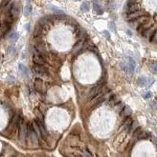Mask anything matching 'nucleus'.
<instances>
[{"label": "nucleus", "instance_id": "f257e3e1", "mask_svg": "<svg viewBox=\"0 0 157 157\" xmlns=\"http://www.w3.org/2000/svg\"><path fill=\"white\" fill-rule=\"evenodd\" d=\"M120 66L123 70H124L125 72H127L129 74H131L135 69L136 63L133 59L127 57L123 62L120 63Z\"/></svg>", "mask_w": 157, "mask_h": 157}, {"label": "nucleus", "instance_id": "f03ea898", "mask_svg": "<svg viewBox=\"0 0 157 157\" xmlns=\"http://www.w3.org/2000/svg\"><path fill=\"white\" fill-rule=\"evenodd\" d=\"M28 136V126L27 123L21 119L19 125V138L22 141H25Z\"/></svg>", "mask_w": 157, "mask_h": 157}, {"label": "nucleus", "instance_id": "7ed1b4c3", "mask_svg": "<svg viewBox=\"0 0 157 157\" xmlns=\"http://www.w3.org/2000/svg\"><path fill=\"white\" fill-rule=\"evenodd\" d=\"M32 71L38 75L45 76V75L48 74V69L46 67H44L43 66H39V65L35 64V66H32Z\"/></svg>", "mask_w": 157, "mask_h": 157}, {"label": "nucleus", "instance_id": "20e7f679", "mask_svg": "<svg viewBox=\"0 0 157 157\" xmlns=\"http://www.w3.org/2000/svg\"><path fill=\"white\" fill-rule=\"evenodd\" d=\"M144 14L141 10H138V11H135V12H132V13H129V14H127V21H129V22H132L134 21V20L138 19V18L143 16Z\"/></svg>", "mask_w": 157, "mask_h": 157}, {"label": "nucleus", "instance_id": "39448f33", "mask_svg": "<svg viewBox=\"0 0 157 157\" xmlns=\"http://www.w3.org/2000/svg\"><path fill=\"white\" fill-rule=\"evenodd\" d=\"M28 137L31 141L33 144H35V145L38 144V136H37L36 133L35 132L31 124L28 126Z\"/></svg>", "mask_w": 157, "mask_h": 157}, {"label": "nucleus", "instance_id": "423d86ee", "mask_svg": "<svg viewBox=\"0 0 157 157\" xmlns=\"http://www.w3.org/2000/svg\"><path fill=\"white\" fill-rule=\"evenodd\" d=\"M154 82V79L152 77H148V78H146V77H140L139 80H138V85L139 86L141 87H145V86H149L151 85H152Z\"/></svg>", "mask_w": 157, "mask_h": 157}, {"label": "nucleus", "instance_id": "0eeeda50", "mask_svg": "<svg viewBox=\"0 0 157 157\" xmlns=\"http://www.w3.org/2000/svg\"><path fill=\"white\" fill-rule=\"evenodd\" d=\"M19 7L17 6V3H12L11 6H10V10L8 12V14L10 15V17L13 18V19H15L18 17L19 15Z\"/></svg>", "mask_w": 157, "mask_h": 157}, {"label": "nucleus", "instance_id": "6e6552de", "mask_svg": "<svg viewBox=\"0 0 157 157\" xmlns=\"http://www.w3.org/2000/svg\"><path fill=\"white\" fill-rule=\"evenodd\" d=\"M101 91H102V85H97V86L94 87L90 90V92L89 93V96H88L89 100L94 99L96 96H97L98 95H100V93L101 92Z\"/></svg>", "mask_w": 157, "mask_h": 157}, {"label": "nucleus", "instance_id": "1a4fd4ad", "mask_svg": "<svg viewBox=\"0 0 157 157\" xmlns=\"http://www.w3.org/2000/svg\"><path fill=\"white\" fill-rule=\"evenodd\" d=\"M32 61L35 65H39V66H43L46 63V61H45L44 58L43 57V55H39V54L34 55L32 57Z\"/></svg>", "mask_w": 157, "mask_h": 157}, {"label": "nucleus", "instance_id": "9d476101", "mask_svg": "<svg viewBox=\"0 0 157 157\" xmlns=\"http://www.w3.org/2000/svg\"><path fill=\"white\" fill-rule=\"evenodd\" d=\"M155 31H156V28H155V27H151V28H149L148 29H147L146 31H145L141 35L143 36V37H145V38H146V39H148V40H152V38L153 37V36H154V34H155Z\"/></svg>", "mask_w": 157, "mask_h": 157}, {"label": "nucleus", "instance_id": "9b49d317", "mask_svg": "<svg viewBox=\"0 0 157 157\" xmlns=\"http://www.w3.org/2000/svg\"><path fill=\"white\" fill-rule=\"evenodd\" d=\"M84 40L83 39V40H80V41H78V43L72 49V53L74 55H78V53H80V51H81L83 49V47H84Z\"/></svg>", "mask_w": 157, "mask_h": 157}, {"label": "nucleus", "instance_id": "f8f14e48", "mask_svg": "<svg viewBox=\"0 0 157 157\" xmlns=\"http://www.w3.org/2000/svg\"><path fill=\"white\" fill-rule=\"evenodd\" d=\"M148 21V18L146 16H144V15H143V16L140 17V18H138V19L134 20V21H132V23H133V25L138 28L140 25H141L142 24H144L145 22H146V21Z\"/></svg>", "mask_w": 157, "mask_h": 157}, {"label": "nucleus", "instance_id": "ddd939ff", "mask_svg": "<svg viewBox=\"0 0 157 157\" xmlns=\"http://www.w3.org/2000/svg\"><path fill=\"white\" fill-rule=\"evenodd\" d=\"M152 26V23H151V22H149V21H148L145 22L144 24H142L141 25H140V26L137 28V30H138V32L139 33L142 34L145 31H146L147 29H148V28H151Z\"/></svg>", "mask_w": 157, "mask_h": 157}, {"label": "nucleus", "instance_id": "4468645a", "mask_svg": "<svg viewBox=\"0 0 157 157\" xmlns=\"http://www.w3.org/2000/svg\"><path fill=\"white\" fill-rule=\"evenodd\" d=\"M35 121L37 122V123L38 124L39 126V128H40V130H41V133H42V137H47V129L44 126V123L43 121H39L38 119H35Z\"/></svg>", "mask_w": 157, "mask_h": 157}, {"label": "nucleus", "instance_id": "2eb2a0df", "mask_svg": "<svg viewBox=\"0 0 157 157\" xmlns=\"http://www.w3.org/2000/svg\"><path fill=\"white\" fill-rule=\"evenodd\" d=\"M21 120V116H20V114H19L18 113H17V114H15L14 116L13 117V119H12L10 124H11L14 128H16V127L19 126Z\"/></svg>", "mask_w": 157, "mask_h": 157}, {"label": "nucleus", "instance_id": "dca6fc26", "mask_svg": "<svg viewBox=\"0 0 157 157\" xmlns=\"http://www.w3.org/2000/svg\"><path fill=\"white\" fill-rule=\"evenodd\" d=\"M131 113H132L131 109L128 106H126L122 109V111L120 112V116L124 117V118H128L131 114Z\"/></svg>", "mask_w": 157, "mask_h": 157}, {"label": "nucleus", "instance_id": "f3484780", "mask_svg": "<svg viewBox=\"0 0 157 157\" xmlns=\"http://www.w3.org/2000/svg\"><path fill=\"white\" fill-rule=\"evenodd\" d=\"M35 89L37 92H42L43 89V81L39 78H36L35 82H34Z\"/></svg>", "mask_w": 157, "mask_h": 157}, {"label": "nucleus", "instance_id": "a211bd4d", "mask_svg": "<svg viewBox=\"0 0 157 157\" xmlns=\"http://www.w3.org/2000/svg\"><path fill=\"white\" fill-rule=\"evenodd\" d=\"M132 119H130V118H127V119H126V121L123 123V128H124V130L125 131H128V132H130V126H131V125H132Z\"/></svg>", "mask_w": 157, "mask_h": 157}, {"label": "nucleus", "instance_id": "6ab92c4d", "mask_svg": "<svg viewBox=\"0 0 157 157\" xmlns=\"http://www.w3.org/2000/svg\"><path fill=\"white\" fill-rule=\"evenodd\" d=\"M31 125H32V127H33L35 132L36 134H37V136H38V137H42L41 130H40V128H39V126H38V124L37 123V122H36L35 120H34V121L32 122Z\"/></svg>", "mask_w": 157, "mask_h": 157}, {"label": "nucleus", "instance_id": "aec40b11", "mask_svg": "<svg viewBox=\"0 0 157 157\" xmlns=\"http://www.w3.org/2000/svg\"><path fill=\"white\" fill-rule=\"evenodd\" d=\"M35 49L38 51V54L41 55H43L46 53V48H45L44 45H43V44H38L35 47Z\"/></svg>", "mask_w": 157, "mask_h": 157}, {"label": "nucleus", "instance_id": "412c9836", "mask_svg": "<svg viewBox=\"0 0 157 157\" xmlns=\"http://www.w3.org/2000/svg\"><path fill=\"white\" fill-rule=\"evenodd\" d=\"M94 10L95 11V13L98 15H101L103 14V10L101 7V6L97 3H94Z\"/></svg>", "mask_w": 157, "mask_h": 157}, {"label": "nucleus", "instance_id": "4be33fe9", "mask_svg": "<svg viewBox=\"0 0 157 157\" xmlns=\"http://www.w3.org/2000/svg\"><path fill=\"white\" fill-rule=\"evenodd\" d=\"M18 69H19V71L21 72V73L23 76H24V77H27V76H28V69H27V68H26L23 64H19Z\"/></svg>", "mask_w": 157, "mask_h": 157}, {"label": "nucleus", "instance_id": "5701e85b", "mask_svg": "<svg viewBox=\"0 0 157 157\" xmlns=\"http://www.w3.org/2000/svg\"><path fill=\"white\" fill-rule=\"evenodd\" d=\"M8 38H9L10 41H11V42H16V41L18 40L19 35H18V33H17V32H13V33H11V34L9 36Z\"/></svg>", "mask_w": 157, "mask_h": 157}, {"label": "nucleus", "instance_id": "b1692460", "mask_svg": "<svg viewBox=\"0 0 157 157\" xmlns=\"http://www.w3.org/2000/svg\"><path fill=\"white\" fill-rule=\"evenodd\" d=\"M80 9H81V10L83 11V12H87V11H89V10H90V3H89L88 2H83V3L81 4Z\"/></svg>", "mask_w": 157, "mask_h": 157}, {"label": "nucleus", "instance_id": "393cba45", "mask_svg": "<svg viewBox=\"0 0 157 157\" xmlns=\"http://www.w3.org/2000/svg\"><path fill=\"white\" fill-rule=\"evenodd\" d=\"M41 31H42V25L38 24L35 27V29H34V35L35 36H39V34L41 33Z\"/></svg>", "mask_w": 157, "mask_h": 157}, {"label": "nucleus", "instance_id": "a878e982", "mask_svg": "<svg viewBox=\"0 0 157 157\" xmlns=\"http://www.w3.org/2000/svg\"><path fill=\"white\" fill-rule=\"evenodd\" d=\"M31 11H32L31 7L30 5H27L25 7V8H24V16H26V17L29 16L31 14Z\"/></svg>", "mask_w": 157, "mask_h": 157}, {"label": "nucleus", "instance_id": "bb28decb", "mask_svg": "<svg viewBox=\"0 0 157 157\" xmlns=\"http://www.w3.org/2000/svg\"><path fill=\"white\" fill-rule=\"evenodd\" d=\"M16 52V48L13 46H10L7 49H6V53L9 55H14V53Z\"/></svg>", "mask_w": 157, "mask_h": 157}, {"label": "nucleus", "instance_id": "cd10ccee", "mask_svg": "<svg viewBox=\"0 0 157 157\" xmlns=\"http://www.w3.org/2000/svg\"><path fill=\"white\" fill-rule=\"evenodd\" d=\"M139 126H138V122L137 121H134V122H133L132 123V125H131V126H130V132H132V133H134L138 128Z\"/></svg>", "mask_w": 157, "mask_h": 157}, {"label": "nucleus", "instance_id": "c85d7f7f", "mask_svg": "<svg viewBox=\"0 0 157 157\" xmlns=\"http://www.w3.org/2000/svg\"><path fill=\"white\" fill-rule=\"evenodd\" d=\"M149 69L152 73H157V63H152L149 66Z\"/></svg>", "mask_w": 157, "mask_h": 157}, {"label": "nucleus", "instance_id": "c756f323", "mask_svg": "<svg viewBox=\"0 0 157 157\" xmlns=\"http://www.w3.org/2000/svg\"><path fill=\"white\" fill-rule=\"evenodd\" d=\"M148 137V133H146V132H141V133L138 136V138L141 140V139H145Z\"/></svg>", "mask_w": 157, "mask_h": 157}, {"label": "nucleus", "instance_id": "7c9ffc66", "mask_svg": "<svg viewBox=\"0 0 157 157\" xmlns=\"http://www.w3.org/2000/svg\"><path fill=\"white\" fill-rule=\"evenodd\" d=\"M36 118H37L36 119H38L39 121H43V115L41 112H39V111L36 112Z\"/></svg>", "mask_w": 157, "mask_h": 157}, {"label": "nucleus", "instance_id": "2f4dec72", "mask_svg": "<svg viewBox=\"0 0 157 157\" xmlns=\"http://www.w3.org/2000/svg\"><path fill=\"white\" fill-rule=\"evenodd\" d=\"M152 94L151 92H145V93L143 95V97H144L145 99H149V98L152 97Z\"/></svg>", "mask_w": 157, "mask_h": 157}, {"label": "nucleus", "instance_id": "473e14b6", "mask_svg": "<svg viewBox=\"0 0 157 157\" xmlns=\"http://www.w3.org/2000/svg\"><path fill=\"white\" fill-rule=\"evenodd\" d=\"M151 41H152V42H154V43H156V44H157V29H156V31H155V34H154L153 37L152 38Z\"/></svg>", "mask_w": 157, "mask_h": 157}, {"label": "nucleus", "instance_id": "72a5a7b5", "mask_svg": "<svg viewBox=\"0 0 157 157\" xmlns=\"http://www.w3.org/2000/svg\"><path fill=\"white\" fill-rule=\"evenodd\" d=\"M141 128H140V127H138V129H137V130H135V131L133 133V135H134V136H138H138H139V134L141 133Z\"/></svg>", "mask_w": 157, "mask_h": 157}, {"label": "nucleus", "instance_id": "f704fd0d", "mask_svg": "<svg viewBox=\"0 0 157 157\" xmlns=\"http://www.w3.org/2000/svg\"><path fill=\"white\" fill-rule=\"evenodd\" d=\"M103 33H104V34H106V36H105V37L108 39V40H109L110 39V34L108 32H106V31H104V32H103Z\"/></svg>", "mask_w": 157, "mask_h": 157}, {"label": "nucleus", "instance_id": "c9c22d12", "mask_svg": "<svg viewBox=\"0 0 157 157\" xmlns=\"http://www.w3.org/2000/svg\"><path fill=\"white\" fill-rule=\"evenodd\" d=\"M25 28H26L28 31H29V30H30V24H27V25H25Z\"/></svg>", "mask_w": 157, "mask_h": 157}, {"label": "nucleus", "instance_id": "e433bc0d", "mask_svg": "<svg viewBox=\"0 0 157 157\" xmlns=\"http://www.w3.org/2000/svg\"><path fill=\"white\" fill-rule=\"evenodd\" d=\"M81 157H89V156H88V155H87V154H83Z\"/></svg>", "mask_w": 157, "mask_h": 157}, {"label": "nucleus", "instance_id": "4c0bfd02", "mask_svg": "<svg viewBox=\"0 0 157 157\" xmlns=\"http://www.w3.org/2000/svg\"><path fill=\"white\" fill-rule=\"evenodd\" d=\"M2 59H3V57H2V55H1V54H0V62H1V61H2Z\"/></svg>", "mask_w": 157, "mask_h": 157}, {"label": "nucleus", "instance_id": "58836bf2", "mask_svg": "<svg viewBox=\"0 0 157 157\" xmlns=\"http://www.w3.org/2000/svg\"><path fill=\"white\" fill-rule=\"evenodd\" d=\"M28 2H30V1H31V0H27Z\"/></svg>", "mask_w": 157, "mask_h": 157}]
</instances>
